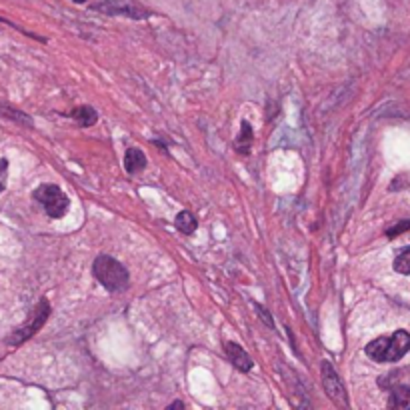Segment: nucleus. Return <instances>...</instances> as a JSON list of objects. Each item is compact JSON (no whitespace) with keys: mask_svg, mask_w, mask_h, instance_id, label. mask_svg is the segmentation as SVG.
<instances>
[{"mask_svg":"<svg viewBox=\"0 0 410 410\" xmlns=\"http://www.w3.org/2000/svg\"><path fill=\"white\" fill-rule=\"evenodd\" d=\"M410 350V334L407 330H396L392 336H380L367 345V356L374 362H398Z\"/></svg>","mask_w":410,"mask_h":410,"instance_id":"nucleus-1","label":"nucleus"},{"mask_svg":"<svg viewBox=\"0 0 410 410\" xmlns=\"http://www.w3.org/2000/svg\"><path fill=\"white\" fill-rule=\"evenodd\" d=\"M92 274L94 278L103 285L106 290L110 292H121L124 288L128 287L130 283V276H128V270L112 256H99L92 265Z\"/></svg>","mask_w":410,"mask_h":410,"instance_id":"nucleus-2","label":"nucleus"},{"mask_svg":"<svg viewBox=\"0 0 410 410\" xmlns=\"http://www.w3.org/2000/svg\"><path fill=\"white\" fill-rule=\"evenodd\" d=\"M34 201L44 208V212L50 218H61L66 214L70 201L68 196L61 190V186L57 185H42L34 190Z\"/></svg>","mask_w":410,"mask_h":410,"instance_id":"nucleus-3","label":"nucleus"},{"mask_svg":"<svg viewBox=\"0 0 410 410\" xmlns=\"http://www.w3.org/2000/svg\"><path fill=\"white\" fill-rule=\"evenodd\" d=\"M94 10L103 12V14H110V17H128L134 21H144L150 17V10H146L143 6L134 4L132 0H103L96 2L92 6Z\"/></svg>","mask_w":410,"mask_h":410,"instance_id":"nucleus-4","label":"nucleus"},{"mask_svg":"<svg viewBox=\"0 0 410 410\" xmlns=\"http://www.w3.org/2000/svg\"><path fill=\"white\" fill-rule=\"evenodd\" d=\"M48 314H50V305H48V300H46V298H42L41 303L37 305V308H34V312H32L30 320H28L24 327L19 328V330L8 338V342H10L12 347H19V345H22L24 340H28L32 334H37V332L41 330V327L46 322V318H48Z\"/></svg>","mask_w":410,"mask_h":410,"instance_id":"nucleus-5","label":"nucleus"},{"mask_svg":"<svg viewBox=\"0 0 410 410\" xmlns=\"http://www.w3.org/2000/svg\"><path fill=\"white\" fill-rule=\"evenodd\" d=\"M320 376H322V387H325V392L328 394V398L334 400L338 407H349V394H347V389H345V385H342L338 372L334 370V367H332L328 360H322Z\"/></svg>","mask_w":410,"mask_h":410,"instance_id":"nucleus-6","label":"nucleus"},{"mask_svg":"<svg viewBox=\"0 0 410 410\" xmlns=\"http://www.w3.org/2000/svg\"><path fill=\"white\" fill-rule=\"evenodd\" d=\"M225 352L226 356H228V360L234 365V369L240 370V372H250L254 362H252V358L248 356V352H246L240 345H236V342H226Z\"/></svg>","mask_w":410,"mask_h":410,"instance_id":"nucleus-7","label":"nucleus"},{"mask_svg":"<svg viewBox=\"0 0 410 410\" xmlns=\"http://www.w3.org/2000/svg\"><path fill=\"white\" fill-rule=\"evenodd\" d=\"M146 154H144L141 148H128L124 152V168L128 174H136V172H143L146 168Z\"/></svg>","mask_w":410,"mask_h":410,"instance_id":"nucleus-8","label":"nucleus"},{"mask_svg":"<svg viewBox=\"0 0 410 410\" xmlns=\"http://www.w3.org/2000/svg\"><path fill=\"white\" fill-rule=\"evenodd\" d=\"M390 409L410 410V389L409 387H394L390 392Z\"/></svg>","mask_w":410,"mask_h":410,"instance_id":"nucleus-9","label":"nucleus"},{"mask_svg":"<svg viewBox=\"0 0 410 410\" xmlns=\"http://www.w3.org/2000/svg\"><path fill=\"white\" fill-rule=\"evenodd\" d=\"M70 116H72V121H76L79 126H84V128L96 124V121H99L96 110L90 108V106H79V108H74V110L70 112Z\"/></svg>","mask_w":410,"mask_h":410,"instance_id":"nucleus-10","label":"nucleus"},{"mask_svg":"<svg viewBox=\"0 0 410 410\" xmlns=\"http://www.w3.org/2000/svg\"><path fill=\"white\" fill-rule=\"evenodd\" d=\"M174 225H176V228H178L183 234H194V232H196V228H198V223H196L194 214H192V212H188V210H183V212H178V214H176Z\"/></svg>","mask_w":410,"mask_h":410,"instance_id":"nucleus-11","label":"nucleus"},{"mask_svg":"<svg viewBox=\"0 0 410 410\" xmlns=\"http://www.w3.org/2000/svg\"><path fill=\"white\" fill-rule=\"evenodd\" d=\"M250 144H252V128H250V124L246 123V121H243V130H240V136L234 143V148L246 156L250 152Z\"/></svg>","mask_w":410,"mask_h":410,"instance_id":"nucleus-12","label":"nucleus"},{"mask_svg":"<svg viewBox=\"0 0 410 410\" xmlns=\"http://www.w3.org/2000/svg\"><path fill=\"white\" fill-rule=\"evenodd\" d=\"M394 270L398 274H410V246H407L396 258H394Z\"/></svg>","mask_w":410,"mask_h":410,"instance_id":"nucleus-13","label":"nucleus"},{"mask_svg":"<svg viewBox=\"0 0 410 410\" xmlns=\"http://www.w3.org/2000/svg\"><path fill=\"white\" fill-rule=\"evenodd\" d=\"M254 308H256L258 316L263 318V322H265L270 330H274V320H272V316H270V312H268L267 308L263 307V305H258V303H254Z\"/></svg>","mask_w":410,"mask_h":410,"instance_id":"nucleus-14","label":"nucleus"},{"mask_svg":"<svg viewBox=\"0 0 410 410\" xmlns=\"http://www.w3.org/2000/svg\"><path fill=\"white\" fill-rule=\"evenodd\" d=\"M407 230H410V221H407V223H398L396 226L389 228V230H387V236H389V238H394V236H398V234H402V232H407Z\"/></svg>","mask_w":410,"mask_h":410,"instance_id":"nucleus-15","label":"nucleus"},{"mask_svg":"<svg viewBox=\"0 0 410 410\" xmlns=\"http://www.w3.org/2000/svg\"><path fill=\"white\" fill-rule=\"evenodd\" d=\"M6 176H8V161L0 158V192L6 188Z\"/></svg>","mask_w":410,"mask_h":410,"instance_id":"nucleus-16","label":"nucleus"},{"mask_svg":"<svg viewBox=\"0 0 410 410\" xmlns=\"http://www.w3.org/2000/svg\"><path fill=\"white\" fill-rule=\"evenodd\" d=\"M172 409H185V404H183V402H172V404L168 407V410H172Z\"/></svg>","mask_w":410,"mask_h":410,"instance_id":"nucleus-17","label":"nucleus"},{"mask_svg":"<svg viewBox=\"0 0 410 410\" xmlns=\"http://www.w3.org/2000/svg\"><path fill=\"white\" fill-rule=\"evenodd\" d=\"M76 2H84V0H76Z\"/></svg>","mask_w":410,"mask_h":410,"instance_id":"nucleus-18","label":"nucleus"}]
</instances>
